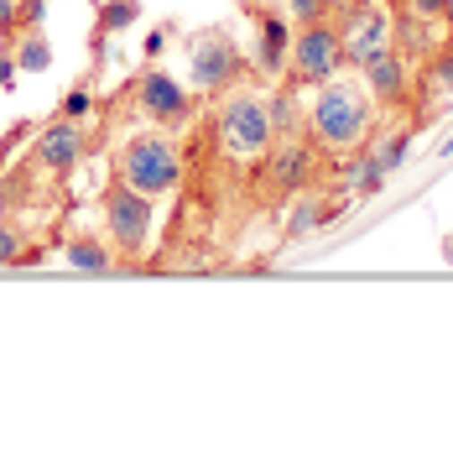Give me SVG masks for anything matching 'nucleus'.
I'll use <instances>...</instances> for the list:
<instances>
[{
    "label": "nucleus",
    "mask_w": 453,
    "mask_h": 459,
    "mask_svg": "<svg viewBox=\"0 0 453 459\" xmlns=\"http://www.w3.org/2000/svg\"><path fill=\"white\" fill-rule=\"evenodd\" d=\"M308 131H312V146H323L334 157H349L375 131V100L365 94V84H349V79L334 74L329 84H318V94H312Z\"/></svg>",
    "instance_id": "obj_1"
},
{
    "label": "nucleus",
    "mask_w": 453,
    "mask_h": 459,
    "mask_svg": "<svg viewBox=\"0 0 453 459\" xmlns=\"http://www.w3.org/2000/svg\"><path fill=\"white\" fill-rule=\"evenodd\" d=\"M115 178L125 188L146 194V199H167V194H177V183H183V152H177V142H172L162 126L157 131H141V136H131V142L115 152Z\"/></svg>",
    "instance_id": "obj_2"
},
{
    "label": "nucleus",
    "mask_w": 453,
    "mask_h": 459,
    "mask_svg": "<svg viewBox=\"0 0 453 459\" xmlns=\"http://www.w3.org/2000/svg\"><path fill=\"white\" fill-rule=\"evenodd\" d=\"M214 136H219V146H225L235 162H266V152L277 146L266 94H255V89L225 94L219 110H214Z\"/></svg>",
    "instance_id": "obj_3"
},
{
    "label": "nucleus",
    "mask_w": 453,
    "mask_h": 459,
    "mask_svg": "<svg viewBox=\"0 0 453 459\" xmlns=\"http://www.w3.org/2000/svg\"><path fill=\"white\" fill-rule=\"evenodd\" d=\"M105 235H110V246L120 256H146V246H151V235H157V199H146L136 188H125L120 178H115L110 188H105Z\"/></svg>",
    "instance_id": "obj_4"
},
{
    "label": "nucleus",
    "mask_w": 453,
    "mask_h": 459,
    "mask_svg": "<svg viewBox=\"0 0 453 459\" xmlns=\"http://www.w3.org/2000/svg\"><path fill=\"white\" fill-rule=\"evenodd\" d=\"M240 74H245V53H240V42L229 31L209 27L188 37V89L225 94V89L240 84Z\"/></svg>",
    "instance_id": "obj_5"
},
{
    "label": "nucleus",
    "mask_w": 453,
    "mask_h": 459,
    "mask_svg": "<svg viewBox=\"0 0 453 459\" xmlns=\"http://www.w3.org/2000/svg\"><path fill=\"white\" fill-rule=\"evenodd\" d=\"M344 68V37L334 22H308L292 27V53H286V84H329Z\"/></svg>",
    "instance_id": "obj_6"
},
{
    "label": "nucleus",
    "mask_w": 453,
    "mask_h": 459,
    "mask_svg": "<svg viewBox=\"0 0 453 459\" xmlns=\"http://www.w3.org/2000/svg\"><path fill=\"white\" fill-rule=\"evenodd\" d=\"M131 105L141 115L146 126H162V131H177V126H188L193 120V89L177 84L167 68H141L136 79H131Z\"/></svg>",
    "instance_id": "obj_7"
},
{
    "label": "nucleus",
    "mask_w": 453,
    "mask_h": 459,
    "mask_svg": "<svg viewBox=\"0 0 453 459\" xmlns=\"http://www.w3.org/2000/svg\"><path fill=\"white\" fill-rule=\"evenodd\" d=\"M329 22H334L339 37H344V63H355V68L391 42V16L375 11V5H365V0H349V11L329 16Z\"/></svg>",
    "instance_id": "obj_8"
},
{
    "label": "nucleus",
    "mask_w": 453,
    "mask_h": 459,
    "mask_svg": "<svg viewBox=\"0 0 453 459\" xmlns=\"http://www.w3.org/2000/svg\"><path fill=\"white\" fill-rule=\"evenodd\" d=\"M360 74H365V94L375 100V110H401V105L412 100V63H406L401 48H391V42L375 57H365Z\"/></svg>",
    "instance_id": "obj_9"
},
{
    "label": "nucleus",
    "mask_w": 453,
    "mask_h": 459,
    "mask_svg": "<svg viewBox=\"0 0 453 459\" xmlns=\"http://www.w3.org/2000/svg\"><path fill=\"white\" fill-rule=\"evenodd\" d=\"M31 162L42 172H53V178H68L84 162V120H68V115L47 120L31 142Z\"/></svg>",
    "instance_id": "obj_10"
},
{
    "label": "nucleus",
    "mask_w": 453,
    "mask_h": 459,
    "mask_svg": "<svg viewBox=\"0 0 453 459\" xmlns=\"http://www.w3.org/2000/svg\"><path fill=\"white\" fill-rule=\"evenodd\" d=\"M255 53L251 63L266 74V79H282L286 74V53H292V16L286 11H261L255 16Z\"/></svg>",
    "instance_id": "obj_11"
},
{
    "label": "nucleus",
    "mask_w": 453,
    "mask_h": 459,
    "mask_svg": "<svg viewBox=\"0 0 453 459\" xmlns=\"http://www.w3.org/2000/svg\"><path fill=\"white\" fill-rule=\"evenodd\" d=\"M266 157H271L266 172H271V188L277 194H297V188L312 183V142H297L292 136V142H277Z\"/></svg>",
    "instance_id": "obj_12"
},
{
    "label": "nucleus",
    "mask_w": 453,
    "mask_h": 459,
    "mask_svg": "<svg viewBox=\"0 0 453 459\" xmlns=\"http://www.w3.org/2000/svg\"><path fill=\"white\" fill-rule=\"evenodd\" d=\"M63 256H68V266H79L89 277H105V272H115V256L120 251H115L110 240H99V235H68Z\"/></svg>",
    "instance_id": "obj_13"
},
{
    "label": "nucleus",
    "mask_w": 453,
    "mask_h": 459,
    "mask_svg": "<svg viewBox=\"0 0 453 459\" xmlns=\"http://www.w3.org/2000/svg\"><path fill=\"white\" fill-rule=\"evenodd\" d=\"M11 57H16L21 74H47V68H53V42H47V31L42 27L16 31V37H11Z\"/></svg>",
    "instance_id": "obj_14"
},
{
    "label": "nucleus",
    "mask_w": 453,
    "mask_h": 459,
    "mask_svg": "<svg viewBox=\"0 0 453 459\" xmlns=\"http://www.w3.org/2000/svg\"><path fill=\"white\" fill-rule=\"evenodd\" d=\"M391 48H401V57L412 63V57H427L438 42H432V31H427L423 16H412V11H401L397 22H391Z\"/></svg>",
    "instance_id": "obj_15"
},
{
    "label": "nucleus",
    "mask_w": 453,
    "mask_h": 459,
    "mask_svg": "<svg viewBox=\"0 0 453 459\" xmlns=\"http://www.w3.org/2000/svg\"><path fill=\"white\" fill-rule=\"evenodd\" d=\"M141 16H146V5L141 0H99V16H94V31L110 42V37H120V31H131V27H141Z\"/></svg>",
    "instance_id": "obj_16"
},
{
    "label": "nucleus",
    "mask_w": 453,
    "mask_h": 459,
    "mask_svg": "<svg viewBox=\"0 0 453 459\" xmlns=\"http://www.w3.org/2000/svg\"><path fill=\"white\" fill-rule=\"evenodd\" d=\"M334 220H339V209H334V204L297 199V204H292V214H286V235H292V240H303V235H312L318 225H334Z\"/></svg>",
    "instance_id": "obj_17"
},
{
    "label": "nucleus",
    "mask_w": 453,
    "mask_h": 459,
    "mask_svg": "<svg viewBox=\"0 0 453 459\" xmlns=\"http://www.w3.org/2000/svg\"><path fill=\"white\" fill-rule=\"evenodd\" d=\"M266 110H271V131H277V142H292L297 126H303V110H297V100H292V84L277 89V94H266Z\"/></svg>",
    "instance_id": "obj_18"
},
{
    "label": "nucleus",
    "mask_w": 453,
    "mask_h": 459,
    "mask_svg": "<svg viewBox=\"0 0 453 459\" xmlns=\"http://www.w3.org/2000/svg\"><path fill=\"white\" fill-rule=\"evenodd\" d=\"M423 79H427L432 94H453V42H438V48L423 57Z\"/></svg>",
    "instance_id": "obj_19"
},
{
    "label": "nucleus",
    "mask_w": 453,
    "mask_h": 459,
    "mask_svg": "<svg viewBox=\"0 0 453 459\" xmlns=\"http://www.w3.org/2000/svg\"><path fill=\"white\" fill-rule=\"evenodd\" d=\"M406 152H412V131H391V136H380L375 142V162H380V172L391 178V172H401V162H406Z\"/></svg>",
    "instance_id": "obj_20"
},
{
    "label": "nucleus",
    "mask_w": 453,
    "mask_h": 459,
    "mask_svg": "<svg viewBox=\"0 0 453 459\" xmlns=\"http://www.w3.org/2000/svg\"><path fill=\"white\" fill-rule=\"evenodd\" d=\"M31 261H42V256L27 246V235L16 225H0V266H31Z\"/></svg>",
    "instance_id": "obj_21"
},
{
    "label": "nucleus",
    "mask_w": 453,
    "mask_h": 459,
    "mask_svg": "<svg viewBox=\"0 0 453 459\" xmlns=\"http://www.w3.org/2000/svg\"><path fill=\"white\" fill-rule=\"evenodd\" d=\"M282 5H286V16H292V27H308V22H329L339 0H282Z\"/></svg>",
    "instance_id": "obj_22"
},
{
    "label": "nucleus",
    "mask_w": 453,
    "mask_h": 459,
    "mask_svg": "<svg viewBox=\"0 0 453 459\" xmlns=\"http://www.w3.org/2000/svg\"><path fill=\"white\" fill-rule=\"evenodd\" d=\"M355 188H360V194H380V188H386V172H380V162H375V157H355Z\"/></svg>",
    "instance_id": "obj_23"
},
{
    "label": "nucleus",
    "mask_w": 453,
    "mask_h": 459,
    "mask_svg": "<svg viewBox=\"0 0 453 459\" xmlns=\"http://www.w3.org/2000/svg\"><path fill=\"white\" fill-rule=\"evenodd\" d=\"M57 115H68V120H89V115H94V89H89V84H73L68 94H63Z\"/></svg>",
    "instance_id": "obj_24"
},
{
    "label": "nucleus",
    "mask_w": 453,
    "mask_h": 459,
    "mask_svg": "<svg viewBox=\"0 0 453 459\" xmlns=\"http://www.w3.org/2000/svg\"><path fill=\"white\" fill-rule=\"evenodd\" d=\"M401 5H406L412 16H423V22H443L453 11V0H401Z\"/></svg>",
    "instance_id": "obj_25"
},
{
    "label": "nucleus",
    "mask_w": 453,
    "mask_h": 459,
    "mask_svg": "<svg viewBox=\"0 0 453 459\" xmlns=\"http://www.w3.org/2000/svg\"><path fill=\"white\" fill-rule=\"evenodd\" d=\"M21 31V0H0V37Z\"/></svg>",
    "instance_id": "obj_26"
},
{
    "label": "nucleus",
    "mask_w": 453,
    "mask_h": 459,
    "mask_svg": "<svg viewBox=\"0 0 453 459\" xmlns=\"http://www.w3.org/2000/svg\"><path fill=\"white\" fill-rule=\"evenodd\" d=\"M16 79H21L16 57H11V48H0V94H5V89H16Z\"/></svg>",
    "instance_id": "obj_27"
},
{
    "label": "nucleus",
    "mask_w": 453,
    "mask_h": 459,
    "mask_svg": "<svg viewBox=\"0 0 453 459\" xmlns=\"http://www.w3.org/2000/svg\"><path fill=\"white\" fill-rule=\"evenodd\" d=\"M47 22V0H21V31Z\"/></svg>",
    "instance_id": "obj_28"
},
{
    "label": "nucleus",
    "mask_w": 453,
    "mask_h": 459,
    "mask_svg": "<svg viewBox=\"0 0 453 459\" xmlns=\"http://www.w3.org/2000/svg\"><path fill=\"white\" fill-rule=\"evenodd\" d=\"M162 53H167V31H151V37H146V57L157 63Z\"/></svg>",
    "instance_id": "obj_29"
},
{
    "label": "nucleus",
    "mask_w": 453,
    "mask_h": 459,
    "mask_svg": "<svg viewBox=\"0 0 453 459\" xmlns=\"http://www.w3.org/2000/svg\"><path fill=\"white\" fill-rule=\"evenodd\" d=\"M443 157H453V136H449V142H443Z\"/></svg>",
    "instance_id": "obj_30"
},
{
    "label": "nucleus",
    "mask_w": 453,
    "mask_h": 459,
    "mask_svg": "<svg viewBox=\"0 0 453 459\" xmlns=\"http://www.w3.org/2000/svg\"><path fill=\"white\" fill-rule=\"evenodd\" d=\"M449 22H453V11H449Z\"/></svg>",
    "instance_id": "obj_31"
}]
</instances>
